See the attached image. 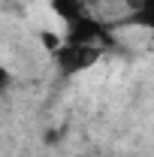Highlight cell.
<instances>
[{
  "label": "cell",
  "mask_w": 154,
  "mask_h": 157,
  "mask_svg": "<svg viewBox=\"0 0 154 157\" xmlns=\"http://www.w3.org/2000/svg\"><path fill=\"white\" fill-rule=\"evenodd\" d=\"M9 88H12V73H9V67L0 63V97H3Z\"/></svg>",
  "instance_id": "obj_5"
},
{
  "label": "cell",
  "mask_w": 154,
  "mask_h": 157,
  "mask_svg": "<svg viewBox=\"0 0 154 157\" xmlns=\"http://www.w3.org/2000/svg\"><path fill=\"white\" fill-rule=\"evenodd\" d=\"M39 39H42V45H45V48H48V55H52V52H55V48H58L60 42H64V39H60L58 33H52V30H42V33H39Z\"/></svg>",
  "instance_id": "obj_4"
},
{
  "label": "cell",
  "mask_w": 154,
  "mask_h": 157,
  "mask_svg": "<svg viewBox=\"0 0 154 157\" xmlns=\"http://www.w3.org/2000/svg\"><path fill=\"white\" fill-rule=\"evenodd\" d=\"M124 3L130 12H148V6H151V0H124Z\"/></svg>",
  "instance_id": "obj_6"
},
{
  "label": "cell",
  "mask_w": 154,
  "mask_h": 157,
  "mask_svg": "<svg viewBox=\"0 0 154 157\" xmlns=\"http://www.w3.org/2000/svg\"><path fill=\"white\" fill-rule=\"evenodd\" d=\"M52 12L64 24H70V21L88 15V0H52Z\"/></svg>",
  "instance_id": "obj_3"
},
{
  "label": "cell",
  "mask_w": 154,
  "mask_h": 157,
  "mask_svg": "<svg viewBox=\"0 0 154 157\" xmlns=\"http://www.w3.org/2000/svg\"><path fill=\"white\" fill-rule=\"evenodd\" d=\"M100 36H103V24L91 15H82L67 24V42H97Z\"/></svg>",
  "instance_id": "obj_2"
},
{
  "label": "cell",
  "mask_w": 154,
  "mask_h": 157,
  "mask_svg": "<svg viewBox=\"0 0 154 157\" xmlns=\"http://www.w3.org/2000/svg\"><path fill=\"white\" fill-rule=\"evenodd\" d=\"M100 55H103V48L97 42H67L64 39L52 52V60H55L60 76H79V73L91 70L100 60Z\"/></svg>",
  "instance_id": "obj_1"
}]
</instances>
